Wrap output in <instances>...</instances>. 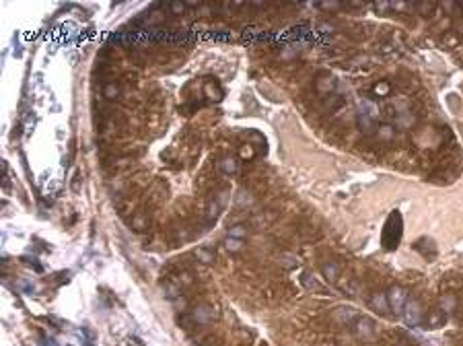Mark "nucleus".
Masks as SVG:
<instances>
[{
	"instance_id": "nucleus-10",
	"label": "nucleus",
	"mask_w": 463,
	"mask_h": 346,
	"mask_svg": "<svg viewBox=\"0 0 463 346\" xmlns=\"http://www.w3.org/2000/svg\"><path fill=\"white\" fill-rule=\"evenodd\" d=\"M321 274L327 283H338L340 278V266L336 262H323L321 264Z\"/></svg>"
},
{
	"instance_id": "nucleus-17",
	"label": "nucleus",
	"mask_w": 463,
	"mask_h": 346,
	"mask_svg": "<svg viewBox=\"0 0 463 346\" xmlns=\"http://www.w3.org/2000/svg\"><path fill=\"white\" fill-rule=\"evenodd\" d=\"M389 91H391V86H389L387 80H381V82H377L373 86V95H377V97H387Z\"/></svg>"
},
{
	"instance_id": "nucleus-7",
	"label": "nucleus",
	"mask_w": 463,
	"mask_h": 346,
	"mask_svg": "<svg viewBox=\"0 0 463 346\" xmlns=\"http://www.w3.org/2000/svg\"><path fill=\"white\" fill-rule=\"evenodd\" d=\"M356 124L360 128V132L366 134V136H373L375 132H377V128H379L377 120H375L371 114L362 112V110H358V114H356Z\"/></svg>"
},
{
	"instance_id": "nucleus-5",
	"label": "nucleus",
	"mask_w": 463,
	"mask_h": 346,
	"mask_svg": "<svg viewBox=\"0 0 463 346\" xmlns=\"http://www.w3.org/2000/svg\"><path fill=\"white\" fill-rule=\"evenodd\" d=\"M387 301H389V307H391L393 313H402L404 307H406V303H408V295H406V291L402 287L393 285L387 291Z\"/></svg>"
},
{
	"instance_id": "nucleus-23",
	"label": "nucleus",
	"mask_w": 463,
	"mask_h": 346,
	"mask_svg": "<svg viewBox=\"0 0 463 346\" xmlns=\"http://www.w3.org/2000/svg\"><path fill=\"white\" fill-rule=\"evenodd\" d=\"M132 229L134 231H144L146 229V219L144 216H134V219H132Z\"/></svg>"
},
{
	"instance_id": "nucleus-20",
	"label": "nucleus",
	"mask_w": 463,
	"mask_h": 346,
	"mask_svg": "<svg viewBox=\"0 0 463 346\" xmlns=\"http://www.w3.org/2000/svg\"><path fill=\"white\" fill-rule=\"evenodd\" d=\"M245 235H247V227H243V225H233V227L229 229V235H227V237H235V239H243Z\"/></svg>"
},
{
	"instance_id": "nucleus-19",
	"label": "nucleus",
	"mask_w": 463,
	"mask_h": 346,
	"mask_svg": "<svg viewBox=\"0 0 463 346\" xmlns=\"http://www.w3.org/2000/svg\"><path fill=\"white\" fill-rule=\"evenodd\" d=\"M377 136H379L381 140H391V138H393V126L381 124V126L377 128Z\"/></svg>"
},
{
	"instance_id": "nucleus-2",
	"label": "nucleus",
	"mask_w": 463,
	"mask_h": 346,
	"mask_svg": "<svg viewBox=\"0 0 463 346\" xmlns=\"http://www.w3.org/2000/svg\"><path fill=\"white\" fill-rule=\"evenodd\" d=\"M402 315H404V321L408 323L410 328L422 326V323H424V309H422V303L416 301V299H408V303H406V307H404Z\"/></svg>"
},
{
	"instance_id": "nucleus-6",
	"label": "nucleus",
	"mask_w": 463,
	"mask_h": 346,
	"mask_svg": "<svg viewBox=\"0 0 463 346\" xmlns=\"http://www.w3.org/2000/svg\"><path fill=\"white\" fill-rule=\"evenodd\" d=\"M188 319L194 323V326H206V323H210L214 319L212 307H208V305H196L188 313Z\"/></svg>"
},
{
	"instance_id": "nucleus-14",
	"label": "nucleus",
	"mask_w": 463,
	"mask_h": 346,
	"mask_svg": "<svg viewBox=\"0 0 463 346\" xmlns=\"http://www.w3.org/2000/svg\"><path fill=\"white\" fill-rule=\"evenodd\" d=\"M194 257L200 260V264H212L216 255H214L210 249H206V247H198V249L194 251Z\"/></svg>"
},
{
	"instance_id": "nucleus-13",
	"label": "nucleus",
	"mask_w": 463,
	"mask_h": 346,
	"mask_svg": "<svg viewBox=\"0 0 463 346\" xmlns=\"http://www.w3.org/2000/svg\"><path fill=\"white\" fill-rule=\"evenodd\" d=\"M204 93H206V97H208L210 101H220V97H223V91H220L218 84L212 82V80L204 82Z\"/></svg>"
},
{
	"instance_id": "nucleus-25",
	"label": "nucleus",
	"mask_w": 463,
	"mask_h": 346,
	"mask_svg": "<svg viewBox=\"0 0 463 346\" xmlns=\"http://www.w3.org/2000/svg\"><path fill=\"white\" fill-rule=\"evenodd\" d=\"M186 7H200V3H198V0H188Z\"/></svg>"
},
{
	"instance_id": "nucleus-8",
	"label": "nucleus",
	"mask_w": 463,
	"mask_h": 346,
	"mask_svg": "<svg viewBox=\"0 0 463 346\" xmlns=\"http://www.w3.org/2000/svg\"><path fill=\"white\" fill-rule=\"evenodd\" d=\"M371 307L377 311V313H383V315H387L389 311H391V307H389V301H387V293H373L371 295Z\"/></svg>"
},
{
	"instance_id": "nucleus-4",
	"label": "nucleus",
	"mask_w": 463,
	"mask_h": 346,
	"mask_svg": "<svg viewBox=\"0 0 463 346\" xmlns=\"http://www.w3.org/2000/svg\"><path fill=\"white\" fill-rule=\"evenodd\" d=\"M336 89H338V80H336V76L332 72H319L315 76V91L319 95L327 97V95L336 93Z\"/></svg>"
},
{
	"instance_id": "nucleus-3",
	"label": "nucleus",
	"mask_w": 463,
	"mask_h": 346,
	"mask_svg": "<svg viewBox=\"0 0 463 346\" xmlns=\"http://www.w3.org/2000/svg\"><path fill=\"white\" fill-rule=\"evenodd\" d=\"M350 328L354 330V334H356L360 340H373L375 336H377V326L373 323V319H368V317H364V315H360L354 323H352Z\"/></svg>"
},
{
	"instance_id": "nucleus-12",
	"label": "nucleus",
	"mask_w": 463,
	"mask_h": 346,
	"mask_svg": "<svg viewBox=\"0 0 463 346\" xmlns=\"http://www.w3.org/2000/svg\"><path fill=\"white\" fill-rule=\"evenodd\" d=\"M223 202L220 200H210L208 202V208H206V219L210 221V223H214L216 219H218V214H220V210H223Z\"/></svg>"
},
{
	"instance_id": "nucleus-16",
	"label": "nucleus",
	"mask_w": 463,
	"mask_h": 346,
	"mask_svg": "<svg viewBox=\"0 0 463 346\" xmlns=\"http://www.w3.org/2000/svg\"><path fill=\"white\" fill-rule=\"evenodd\" d=\"M103 97H105V99H118V97H120V86H118V82H107V84L103 86Z\"/></svg>"
},
{
	"instance_id": "nucleus-18",
	"label": "nucleus",
	"mask_w": 463,
	"mask_h": 346,
	"mask_svg": "<svg viewBox=\"0 0 463 346\" xmlns=\"http://www.w3.org/2000/svg\"><path fill=\"white\" fill-rule=\"evenodd\" d=\"M225 247H227L229 251L237 253V251L243 249V239H235V237H227V239H225Z\"/></svg>"
},
{
	"instance_id": "nucleus-22",
	"label": "nucleus",
	"mask_w": 463,
	"mask_h": 346,
	"mask_svg": "<svg viewBox=\"0 0 463 346\" xmlns=\"http://www.w3.org/2000/svg\"><path fill=\"white\" fill-rule=\"evenodd\" d=\"M239 155L243 157V159H253V155H255V146L249 142V144H243L241 146V150H239Z\"/></svg>"
},
{
	"instance_id": "nucleus-21",
	"label": "nucleus",
	"mask_w": 463,
	"mask_h": 346,
	"mask_svg": "<svg viewBox=\"0 0 463 346\" xmlns=\"http://www.w3.org/2000/svg\"><path fill=\"white\" fill-rule=\"evenodd\" d=\"M179 285L177 283H173V280H167V285H165V293L169 299H177L179 297Z\"/></svg>"
},
{
	"instance_id": "nucleus-1",
	"label": "nucleus",
	"mask_w": 463,
	"mask_h": 346,
	"mask_svg": "<svg viewBox=\"0 0 463 346\" xmlns=\"http://www.w3.org/2000/svg\"><path fill=\"white\" fill-rule=\"evenodd\" d=\"M402 229H404V221H402V214L398 210H393L389 214V219L383 227V233H381V245L387 249V251H393L395 247L400 245L402 241Z\"/></svg>"
},
{
	"instance_id": "nucleus-9",
	"label": "nucleus",
	"mask_w": 463,
	"mask_h": 346,
	"mask_svg": "<svg viewBox=\"0 0 463 346\" xmlns=\"http://www.w3.org/2000/svg\"><path fill=\"white\" fill-rule=\"evenodd\" d=\"M445 321H447V311L445 309H434V311L428 313V317L424 319L422 326L424 328H440Z\"/></svg>"
},
{
	"instance_id": "nucleus-11",
	"label": "nucleus",
	"mask_w": 463,
	"mask_h": 346,
	"mask_svg": "<svg viewBox=\"0 0 463 346\" xmlns=\"http://www.w3.org/2000/svg\"><path fill=\"white\" fill-rule=\"evenodd\" d=\"M336 317L344 323V326H352V323H354L360 315L354 311V309H346V307H340L338 311H336Z\"/></svg>"
},
{
	"instance_id": "nucleus-24",
	"label": "nucleus",
	"mask_w": 463,
	"mask_h": 346,
	"mask_svg": "<svg viewBox=\"0 0 463 346\" xmlns=\"http://www.w3.org/2000/svg\"><path fill=\"white\" fill-rule=\"evenodd\" d=\"M169 9H171V13H173V15H183L188 7H186V3H171V5H169Z\"/></svg>"
},
{
	"instance_id": "nucleus-15",
	"label": "nucleus",
	"mask_w": 463,
	"mask_h": 346,
	"mask_svg": "<svg viewBox=\"0 0 463 346\" xmlns=\"http://www.w3.org/2000/svg\"><path fill=\"white\" fill-rule=\"evenodd\" d=\"M239 165H237V159L233 157H225V159H220V171L227 173V176H233V173H237Z\"/></svg>"
}]
</instances>
